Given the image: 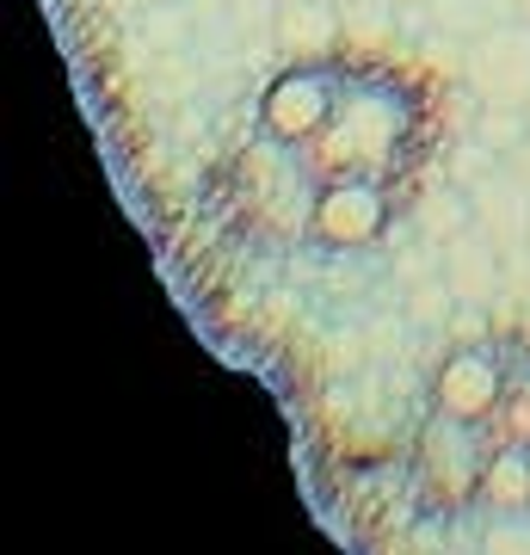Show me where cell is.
Masks as SVG:
<instances>
[{
  "instance_id": "6da1fadb",
  "label": "cell",
  "mask_w": 530,
  "mask_h": 555,
  "mask_svg": "<svg viewBox=\"0 0 530 555\" xmlns=\"http://www.w3.org/2000/svg\"><path fill=\"white\" fill-rule=\"evenodd\" d=\"M426 105L408 80L395 75H346L334 118L321 124V137L302 142V155L321 179H395L413 155Z\"/></svg>"
},
{
  "instance_id": "7a4b0ae2",
  "label": "cell",
  "mask_w": 530,
  "mask_h": 555,
  "mask_svg": "<svg viewBox=\"0 0 530 555\" xmlns=\"http://www.w3.org/2000/svg\"><path fill=\"white\" fill-rule=\"evenodd\" d=\"M210 192L222 198L229 229L259 235V241H290V235H309L314 198H321V173L309 167V155L296 142L254 137L247 149L229 155V167L217 173Z\"/></svg>"
},
{
  "instance_id": "3957f363",
  "label": "cell",
  "mask_w": 530,
  "mask_h": 555,
  "mask_svg": "<svg viewBox=\"0 0 530 555\" xmlns=\"http://www.w3.org/2000/svg\"><path fill=\"white\" fill-rule=\"evenodd\" d=\"M493 456V433L475 420L432 414L413 438V488L432 513H463L481 500V476Z\"/></svg>"
},
{
  "instance_id": "277c9868",
  "label": "cell",
  "mask_w": 530,
  "mask_h": 555,
  "mask_svg": "<svg viewBox=\"0 0 530 555\" xmlns=\"http://www.w3.org/2000/svg\"><path fill=\"white\" fill-rule=\"evenodd\" d=\"M339 87H346V75H334L327 62H290V68H277V75L259 87V105H254L259 137L296 142V149L314 142L321 124L334 118Z\"/></svg>"
},
{
  "instance_id": "5b68a950",
  "label": "cell",
  "mask_w": 530,
  "mask_h": 555,
  "mask_svg": "<svg viewBox=\"0 0 530 555\" xmlns=\"http://www.w3.org/2000/svg\"><path fill=\"white\" fill-rule=\"evenodd\" d=\"M395 222V198L389 179H321V198H314L309 217V241L327 247V254H358V247H376Z\"/></svg>"
},
{
  "instance_id": "8992f818",
  "label": "cell",
  "mask_w": 530,
  "mask_h": 555,
  "mask_svg": "<svg viewBox=\"0 0 530 555\" xmlns=\"http://www.w3.org/2000/svg\"><path fill=\"white\" fill-rule=\"evenodd\" d=\"M506 377H512V358L500 352V346H488V339L456 346L432 377V414L488 426V414L500 408V396H506Z\"/></svg>"
},
{
  "instance_id": "52a82bcc",
  "label": "cell",
  "mask_w": 530,
  "mask_h": 555,
  "mask_svg": "<svg viewBox=\"0 0 530 555\" xmlns=\"http://www.w3.org/2000/svg\"><path fill=\"white\" fill-rule=\"evenodd\" d=\"M469 87L481 93V105L512 112L530 100V31L512 20H493L481 38L469 43Z\"/></svg>"
},
{
  "instance_id": "ba28073f",
  "label": "cell",
  "mask_w": 530,
  "mask_h": 555,
  "mask_svg": "<svg viewBox=\"0 0 530 555\" xmlns=\"http://www.w3.org/2000/svg\"><path fill=\"white\" fill-rule=\"evenodd\" d=\"M475 229H481L493 247H518V241H530V185L512 173V167L475 185Z\"/></svg>"
},
{
  "instance_id": "9c48e42d",
  "label": "cell",
  "mask_w": 530,
  "mask_h": 555,
  "mask_svg": "<svg viewBox=\"0 0 530 555\" xmlns=\"http://www.w3.org/2000/svg\"><path fill=\"white\" fill-rule=\"evenodd\" d=\"M475 506L493 513V518H525L530 513V444H493Z\"/></svg>"
},
{
  "instance_id": "30bf717a",
  "label": "cell",
  "mask_w": 530,
  "mask_h": 555,
  "mask_svg": "<svg viewBox=\"0 0 530 555\" xmlns=\"http://www.w3.org/2000/svg\"><path fill=\"white\" fill-rule=\"evenodd\" d=\"M488 433H493V444H530V352L512 358L506 396L488 414Z\"/></svg>"
},
{
  "instance_id": "8fae6325",
  "label": "cell",
  "mask_w": 530,
  "mask_h": 555,
  "mask_svg": "<svg viewBox=\"0 0 530 555\" xmlns=\"http://www.w3.org/2000/svg\"><path fill=\"white\" fill-rule=\"evenodd\" d=\"M512 173L530 185V142H518V149H512Z\"/></svg>"
},
{
  "instance_id": "7c38bea8",
  "label": "cell",
  "mask_w": 530,
  "mask_h": 555,
  "mask_svg": "<svg viewBox=\"0 0 530 555\" xmlns=\"http://www.w3.org/2000/svg\"><path fill=\"white\" fill-rule=\"evenodd\" d=\"M525 247H530V241H525Z\"/></svg>"
}]
</instances>
